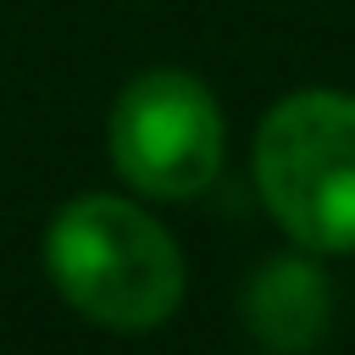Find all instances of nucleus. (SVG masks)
Masks as SVG:
<instances>
[{
	"label": "nucleus",
	"instance_id": "f03ea898",
	"mask_svg": "<svg viewBox=\"0 0 355 355\" xmlns=\"http://www.w3.org/2000/svg\"><path fill=\"white\" fill-rule=\"evenodd\" d=\"M255 189L311 255L355 250V94H283L255 128Z\"/></svg>",
	"mask_w": 355,
	"mask_h": 355
},
{
	"label": "nucleus",
	"instance_id": "20e7f679",
	"mask_svg": "<svg viewBox=\"0 0 355 355\" xmlns=\"http://www.w3.org/2000/svg\"><path fill=\"white\" fill-rule=\"evenodd\" d=\"M333 288L311 255H272L244 288V327L272 355H305L327 333Z\"/></svg>",
	"mask_w": 355,
	"mask_h": 355
},
{
	"label": "nucleus",
	"instance_id": "7ed1b4c3",
	"mask_svg": "<svg viewBox=\"0 0 355 355\" xmlns=\"http://www.w3.org/2000/svg\"><path fill=\"white\" fill-rule=\"evenodd\" d=\"M111 166L155 200H194L216 183L227 155V128L216 94L178 67L139 72L105 116Z\"/></svg>",
	"mask_w": 355,
	"mask_h": 355
},
{
	"label": "nucleus",
	"instance_id": "f257e3e1",
	"mask_svg": "<svg viewBox=\"0 0 355 355\" xmlns=\"http://www.w3.org/2000/svg\"><path fill=\"white\" fill-rule=\"evenodd\" d=\"M44 272L83 322L111 333H150L183 305L178 239L116 194H78L50 216Z\"/></svg>",
	"mask_w": 355,
	"mask_h": 355
}]
</instances>
